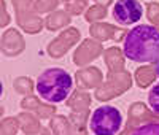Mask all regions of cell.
Returning a JSON list of instances; mask_svg holds the SVG:
<instances>
[{
  "label": "cell",
  "mask_w": 159,
  "mask_h": 135,
  "mask_svg": "<svg viewBox=\"0 0 159 135\" xmlns=\"http://www.w3.org/2000/svg\"><path fill=\"white\" fill-rule=\"evenodd\" d=\"M123 116L113 105H102L96 108L89 119V129L94 135H116L121 130Z\"/></svg>",
  "instance_id": "3"
},
{
  "label": "cell",
  "mask_w": 159,
  "mask_h": 135,
  "mask_svg": "<svg viewBox=\"0 0 159 135\" xmlns=\"http://www.w3.org/2000/svg\"><path fill=\"white\" fill-rule=\"evenodd\" d=\"M35 89L40 99H43L45 102L59 103L70 96L73 89V79L65 69L51 67L38 75Z\"/></svg>",
  "instance_id": "2"
},
{
  "label": "cell",
  "mask_w": 159,
  "mask_h": 135,
  "mask_svg": "<svg viewBox=\"0 0 159 135\" xmlns=\"http://www.w3.org/2000/svg\"><path fill=\"white\" fill-rule=\"evenodd\" d=\"M132 135H159V124H151V126H142L137 130H134Z\"/></svg>",
  "instance_id": "6"
},
{
  "label": "cell",
  "mask_w": 159,
  "mask_h": 135,
  "mask_svg": "<svg viewBox=\"0 0 159 135\" xmlns=\"http://www.w3.org/2000/svg\"><path fill=\"white\" fill-rule=\"evenodd\" d=\"M148 105L156 115H159V83L154 84L148 92Z\"/></svg>",
  "instance_id": "5"
},
{
  "label": "cell",
  "mask_w": 159,
  "mask_h": 135,
  "mask_svg": "<svg viewBox=\"0 0 159 135\" xmlns=\"http://www.w3.org/2000/svg\"><path fill=\"white\" fill-rule=\"evenodd\" d=\"M124 56L137 64H151L159 59V29L140 24L127 32L123 42Z\"/></svg>",
  "instance_id": "1"
},
{
  "label": "cell",
  "mask_w": 159,
  "mask_h": 135,
  "mask_svg": "<svg viewBox=\"0 0 159 135\" xmlns=\"http://www.w3.org/2000/svg\"><path fill=\"white\" fill-rule=\"evenodd\" d=\"M154 70H156V75H157V78H159V59L154 62Z\"/></svg>",
  "instance_id": "7"
},
{
  "label": "cell",
  "mask_w": 159,
  "mask_h": 135,
  "mask_svg": "<svg viewBox=\"0 0 159 135\" xmlns=\"http://www.w3.org/2000/svg\"><path fill=\"white\" fill-rule=\"evenodd\" d=\"M111 13L118 24L134 25L143 18V5L139 0H118Z\"/></svg>",
  "instance_id": "4"
}]
</instances>
